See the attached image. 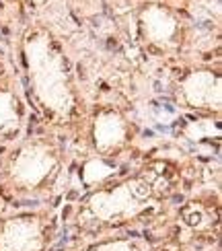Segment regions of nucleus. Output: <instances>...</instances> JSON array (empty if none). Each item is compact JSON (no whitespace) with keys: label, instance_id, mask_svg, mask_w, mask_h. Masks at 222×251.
<instances>
[{"label":"nucleus","instance_id":"obj_1","mask_svg":"<svg viewBox=\"0 0 222 251\" xmlns=\"http://www.w3.org/2000/svg\"><path fill=\"white\" fill-rule=\"evenodd\" d=\"M200 220H201V214H200V212H191V214H187V224H189V226L200 224Z\"/></svg>","mask_w":222,"mask_h":251},{"label":"nucleus","instance_id":"obj_2","mask_svg":"<svg viewBox=\"0 0 222 251\" xmlns=\"http://www.w3.org/2000/svg\"><path fill=\"white\" fill-rule=\"evenodd\" d=\"M181 235V229L179 226H177V224H175V226H171V229H169V239H171V241H175V239L179 237Z\"/></svg>","mask_w":222,"mask_h":251},{"label":"nucleus","instance_id":"obj_3","mask_svg":"<svg viewBox=\"0 0 222 251\" xmlns=\"http://www.w3.org/2000/svg\"><path fill=\"white\" fill-rule=\"evenodd\" d=\"M146 49H148L150 54H154V56H163V49L156 48V45H152V43H148V45H146Z\"/></svg>","mask_w":222,"mask_h":251},{"label":"nucleus","instance_id":"obj_4","mask_svg":"<svg viewBox=\"0 0 222 251\" xmlns=\"http://www.w3.org/2000/svg\"><path fill=\"white\" fill-rule=\"evenodd\" d=\"M70 216V206H66V210L62 212V218H68Z\"/></svg>","mask_w":222,"mask_h":251},{"label":"nucleus","instance_id":"obj_5","mask_svg":"<svg viewBox=\"0 0 222 251\" xmlns=\"http://www.w3.org/2000/svg\"><path fill=\"white\" fill-rule=\"evenodd\" d=\"M173 202L175 204H181V202H183V196H173Z\"/></svg>","mask_w":222,"mask_h":251},{"label":"nucleus","instance_id":"obj_6","mask_svg":"<svg viewBox=\"0 0 222 251\" xmlns=\"http://www.w3.org/2000/svg\"><path fill=\"white\" fill-rule=\"evenodd\" d=\"M78 76H80V78H84V68L80 66V64H78Z\"/></svg>","mask_w":222,"mask_h":251},{"label":"nucleus","instance_id":"obj_7","mask_svg":"<svg viewBox=\"0 0 222 251\" xmlns=\"http://www.w3.org/2000/svg\"><path fill=\"white\" fill-rule=\"evenodd\" d=\"M107 45H109V48H117V41H115V39H109V43H107Z\"/></svg>","mask_w":222,"mask_h":251},{"label":"nucleus","instance_id":"obj_8","mask_svg":"<svg viewBox=\"0 0 222 251\" xmlns=\"http://www.w3.org/2000/svg\"><path fill=\"white\" fill-rule=\"evenodd\" d=\"M4 74V64H2V62H0V76Z\"/></svg>","mask_w":222,"mask_h":251},{"label":"nucleus","instance_id":"obj_9","mask_svg":"<svg viewBox=\"0 0 222 251\" xmlns=\"http://www.w3.org/2000/svg\"><path fill=\"white\" fill-rule=\"evenodd\" d=\"M160 251H169V249H160Z\"/></svg>","mask_w":222,"mask_h":251}]
</instances>
